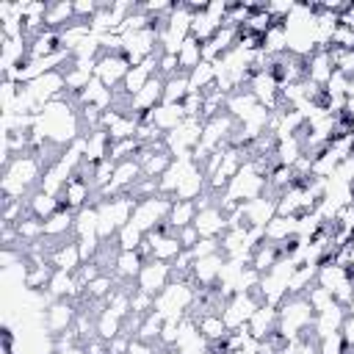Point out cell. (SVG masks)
<instances>
[{
    "instance_id": "6da1fadb",
    "label": "cell",
    "mask_w": 354,
    "mask_h": 354,
    "mask_svg": "<svg viewBox=\"0 0 354 354\" xmlns=\"http://www.w3.org/2000/svg\"><path fill=\"white\" fill-rule=\"evenodd\" d=\"M279 326L277 332L285 340H301L310 335L313 321H315V310L310 307L307 296H288L279 307Z\"/></svg>"
},
{
    "instance_id": "7a4b0ae2",
    "label": "cell",
    "mask_w": 354,
    "mask_h": 354,
    "mask_svg": "<svg viewBox=\"0 0 354 354\" xmlns=\"http://www.w3.org/2000/svg\"><path fill=\"white\" fill-rule=\"evenodd\" d=\"M196 301V285L191 279H171L155 296V313L163 318H185Z\"/></svg>"
},
{
    "instance_id": "3957f363",
    "label": "cell",
    "mask_w": 354,
    "mask_h": 354,
    "mask_svg": "<svg viewBox=\"0 0 354 354\" xmlns=\"http://www.w3.org/2000/svg\"><path fill=\"white\" fill-rule=\"evenodd\" d=\"M171 202H174V199H169V196H163V194H155V196L138 199V205H136V210H133V218H130V221H133L144 235H149L158 224L169 221Z\"/></svg>"
},
{
    "instance_id": "277c9868",
    "label": "cell",
    "mask_w": 354,
    "mask_h": 354,
    "mask_svg": "<svg viewBox=\"0 0 354 354\" xmlns=\"http://www.w3.org/2000/svg\"><path fill=\"white\" fill-rule=\"evenodd\" d=\"M202 127H205V122H199V119H185L183 124H177L171 133H166V149L174 155V158H191L194 155V149L199 147V141H202Z\"/></svg>"
},
{
    "instance_id": "5b68a950",
    "label": "cell",
    "mask_w": 354,
    "mask_h": 354,
    "mask_svg": "<svg viewBox=\"0 0 354 354\" xmlns=\"http://www.w3.org/2000/svg\"><path fill=\"white\" fill-rule=\"evenodd\" d=\"M130 66L144 64L149 55H158V28H144V30H133L124 33V53Z\"/></svg>"
},
{
    "instance_id": "8992f818",
    "label": "cell",
    "mask_w": 354,
    "mask_h": 354,
    "mask_svg": "<svg viewBox=\"0 0 354 354\" xmlns=\"http://www.w3.org/2000/svg\"><path fill=\"white\" fill-rule=\"evenodd\" d=\"M263 304L260 293H235L232 299H227L224 310H221V318L227 324V329H241L249 324V318L254 315V310Z\"/></svg>"
},
{
    "instance_id": "52a82bcc",
    "label": "cell",
    "mask_w": 354,
    "mask_h": 354,
    "mask_svg": "<svg viewBox=\"0 0 354 354\" xmlns=\"http://www.w3.org/2000/svg\"><path fill=\"white\" fill-rule=\"evenodd\" d=\"M77 321V307L75 299H53L44 307V329L50 337H58L64 332H69Z\"/></svg>"
},
{
    "instance_id": "ba28073f",
    "label": "cell",
    "mask_w": 354,
    "mask_h": 354,
    "mask_svg": "<svg viewBox=\"0 0 354 354\" xmlns=\"http://www.w3.org/2000/svg\"><path fill=\"white\" fill-rule=\"evenodd\" d=\"M91 194H97L94 191V185H91V180L77 169L69 180H66V185H64V191L58 194V202H61V210H72V213H77V210H83L86 205H88V199H91Z\"/></svg>"
},
{
    "instance_id": "9c48e42d",
    "label": "cell",
    "mask_w": 354,
    "mask_h": 354,
    "mask_svg": "<svg viewBox=\"0 0 354 354\" xmlns=\"http://www.w3.org/2000/svg\"><path fill=\"white\" fill-rule=\"evenodd\" d=\"M127 72H130V64H127L124 55H100L97 64H94V77L102 86H108L111 91H119L122 88Z\"/></svg>"
},
{
    "instance_id": "30bf717a",
    "label": "cell",
    "mask_w": 354,
    "mask_h": 354,
    "mask_svg": "<svg viewBox=\"0 0 354 354\" xmlns=\"http://www.w3.org/2000/svg\"><path fill=\"white\" fill-rule=\"evenodd\" d=\"M169 282H171V263H160V260H144V266L136 277L138 290H144L149 296H158Z\"/></svg>"
},
{
    "instance_id": "8fae6325",
    "label": "cell",
    "mask_w": 354,
    "mask_h": 354,
    "mask_svg": "<svg viewBox=\"0 0 354 354\" xmlns=\"http://www.w3.org/2000/svg\"><path fill=\"white\" fill-rule=\"evenodd\" d=\"M224 260H227L224 252H216V254H207V257L194 260V266H191V282L196 288H213L216 279H218V274H221Z\"/></svg>"
},
{
    "instance_id": "7c38bea8",
    "label": "cell",
    "mask_w": 354,
    "mask_h": 354,
    "mask_svg": "<svg viewBox=\"0 0 354 354\" xmlns=\"http://www.w3.org/2000/svg\"><path fill=\"white\" fill-rule=\"evenodd\" d=\"M194 227H196L199 238H221L230 224H227V213L218 205H210V207H202L196 213Z\"/></svg>"
},
{
    "instance_id": "4fadbf2b",
    "label": "cell",
    "mask_w": 354,
    "mask_h": 354,
    "mask_svg": "<svg viewBox=\"0 0 354 354\" xmlns=\"http://www.w3.org/2000/svg\"><path fill=\"white\" fill-rule=\"evenodd\" d=\"M102 130L113 138V141H124V138H136L138 130V119L133 113H119L113 108H108L102 113Z\"/></svg>"
},
{
    "instance_id": "5bb4252c",
    "label": "cell",
    "mask_w": 354,
    "mask_h": 354,
    "mask_svg": "<svg viewBox=\"0 0 354 354\" xmlns=\"http://www.w3.org/2000/svg\"><path fill=\"white\" fill-rule=\"evenodd\" d=\"M47 260H50V266H53L55 271H69V274H75V271L83 266V254H80V246H77L75 238H72V241H64V243H58V246H53V249L47 252Z\"/></svg>"
},
{
    "instance_id": "9a60e30c",
    "label": "cell",
    "mask_w": 354,
    "mask_h": 354,
    "mask_svg": "<svg viewBox=\"0 0 354 354\" xmlns=\"http://www.w3.org/2000/svg\"><path fill=\"white\" fill-rule=\"evenodd\" d=\"M346 307H340L337 301L329 307V310H324V313H315V321H313V329H310V335H313V340L318 343V340H324V337H329V335H335V332H340L343 329V321H346Z\"/></svg>"
},
{
    "instance_id": "2e32d148",
    "label": "cell",
    "mask_w": 354,
    "mask_h": 354,
    "mask_svg": "<svg viewBox=\"0 0 354 354\" xmlns=\"http://www.w3.org/2000/svg\"><path fill=\"white\" fill-rule=\"evenodd\" d=\"M277 326H279V310H277L274 304H260V307L254 310V315L249 318V324H246V329H249V335H252L254 340L271 337V335L277 332Z\"/></svg>"
},
{
    "instance_id": "e0dca14e",
    "label": "cell",
    "mask_w": 354,
    "mask_h": 354,
    "mask_svg": "<svg viewBox=\"0 0 354 354\" xmlns=\"http://www.w3.org/2000/svg\"><path fill=\"white\" fill-rule=\"evenodd\" d=\"M246 88L254 94V100H257L263 108L277 111V105H279V91H282V88H279V83H277L268 72H260L257 77H252Z\"/></svg>"
},
{
    "instance_id": "ac0fdd59",
    "label": "cell",
    "mask_w": 354,
    "mask_h": 354,
    "mask_svg": "<svg viewBox=\"0 0 354 354\" xmlns=\"http://www.w3.org/2000/svg\"><path fill=\"white\" fill-rule=\"evenodd\" d=\"M332 75H335V64H332L329 50H324V47H321V50H313V53L307 55V80L324 88Z\"/></svg>"
},
{
    "instance_id": "d6986e66",
    "label": "cell",
    "mask_w": 354,
    "mask_h": 354,
    "mask_svg": "<svg viewBox=\"0 0 354 354\" xmlns=\"http://www.w3.org/2000/svg\"><path fill=\"white\" fill-rule=\"evenodd\" d=\"M141 119H149L163 136L166 133H171L177 124H183L188 116H185V111H183V105H169V102H160L158 108H152L147 116H141Z\"/></svg>"
},
{
    "instance_id": "ffe728a7",
    "label": "cell",
    "mask_w": 354,
    "mask_h": 354,
    "mask_svg": "<svg viewBox=\"0 0 354 354\" xmlns=\"http://www.w3.org/2000/svg\"><path fill=\"white\" fill-rule=\"evenodd\" d=\"M111 144H113V138H111L102 127L86 133V136H83V160L94 166V163L111 158Z\"/></svg>"
},
{
    "instance_id": "44dd1931",
    "label": "cell",
    "mask_w": 354,
    "mask_h": 354,
    "mask_svg": "<svg viewBox=\"0 0 354 354\" xmlns=\"http://www.w3.org/2000/svg\"><path fill=\"white\" fill-rule=\"evenodd\" d=\"M191 6V11H194V19H191V36L199 41V44H207L213 36H216V30L221 28L216 19H210L207 17V11H205V6L207 3H188Z\"/></svg>"
},
{
    "instance_id": "7402d4cb",
    "label": "cell",
    "mask_w": 354,
    "mask_h": 354,
    "mask_svg": "<svg viewBox=\"0 0 354 354\" xmlns=\"http://www.w3.org/2000/svg\"><path fill=\"white\" fill-rule=\"evenodd\" d=\"M149 243H152V260H160V263H174L185 249L177 238V232H169V235H147Z\"/></svg>"
},
{
    "instance_id": "603a6c76",
    "label": "cell",
    "mask_w": 354,
    "mask_h": 354,
    "mask_svg": "<svg viewBox=\"0 0 354 354\" xmlns=\"http://www.w3.org/2000/svg\"><path fill=\"white\" fill-rule=\"evenodd\" d=\"M80 105H94L100 111H108L113 105V91L108 86H102L97 77H91V83L77 94V108Z\"/></svg>"
},
{
    "instance_id": "cb8c5ba5",
    "label": "cell",
    "mask_w": 354,
    "mask_h": 354,
    "mask_svg": "<svg viewBox=\"0 0 354 354\" xmlns=\"http://www.w3.org/2000/svg\"><path fill=\"white\" fill-rule=\"evenodd\" d=\"M257 100H254V94L249 91V88H241V91H232L230 97H227V113L241 124L243 119H249L254 111H257Z\"/></svg>"
},
{
    "instance_id": "d4e9b609",
    "label": "cell",
    "mask_w": 354,
    "mask_h": 354,
    "mask_svg": "<svg viewBox=\"0 0 354 354\" xmlns=\"http://www.w3.org/2000/svg\"><path fill=\"white\" fill-rule=\"evenodd\" d=\"M66 235H75V213L58 210L44 221V238L47 241H66Z\"/></svg>"
},
{
    "instance_id": "484cf974",
    "label": "cell",
    "mask_w": 354,
    "mask_h": 354,
    "mask_svg": "<svg viewBox=\"0 0 354 354\" xmlns=\"http://www.w3.org/2000/svg\"><path fill=\"white\" fill-rule=\"evenodd\" d=\"M72 22H75V3H69V0L47 3V14H44V28L47 30H61Z\"/></svg>"
},
{
    "instance_id": "4316f807",
    "label": "cell",
    "mask_w": 354,
    "mask_h": 354,
    "mask_svg": "<svg viewBox=\"0 0 354 354\" xmlns=\"http://www.w3.org/2000/svg\"><path fill=\"white\" fill-rule=\"evenodd\" d=\"M194 321H196V326H199V332H202V337H205L207 343H221V340L230 335V329H227L221 313H202V315H196Z\"/></svg>"
},
{
    "instance_id": "83f0119b",
    "label": "cell",
    "mask_w": 354,
    "mask_h": 354,
    "mask_svg": "<svg viewBox=\"0 0 354 354\" xmlns=\"http://www.w3.org/2000/svg\"><path fill=\"white\" fill-rule=\"evenodd\" d=\"M279 260H282V254H279V246H277V243H268V241H260V243L252 249L249 266H252L254 271L266 274V271H271V268H274Z\"/></svg>"
},
{
    "instance_id": "f1b7e54d",
    "label": "cell",
    "mask_w": 354,
    "mask_h": 354,
    "mask_svg": "<svg viewBox=\"0 0 354 354\" xmlns=\"http://www.w3.org/2000/svg\"><path fill=\"white\" fill-rule=\"evenodd\" d=\"M28 210H30V216H36V218L47 221L53 213H58V210H61V202H58V196H53V194H47V191H41V188H36V191L28 196Z\"/></svg>"
},
{
    "instance_id": "f546056e",
    "label": "cell",
    "mask_w": 354,
    "mask_h": 354,
    "mask_svg": "<svg viewBox=\"0 0 354 354\" xmlns=\"http://www.w3.org/2000/svg\"><path fill=\"white\" fill-rule=\"evenodd\" d=\"M296 221H299V218L274 216V218L263 227V241H268V243H282V241L293 238V235H296Z\"/></svg>"
},
{
    "instance_id": "4dcf8cb0",
    "label": "cell",
    "mask_w": 354,
    "mask_h": 354,
    "mask_svg": "<svg viewBox=\"0 0 354 354\" xmlns=\"http://www.w3.org/2000/svg\"><path fill=\"white\" fill-rule=\"evenodd\" d=\"M346 279H351V271H348L346 266H337V263H321V266H318V282H315V285L326 288L332 296H335V290H337Z\"/></svg>"
},
{
    "instance_id": "1f68e13d",
    "label": "cell",
    "mask_w": 354,
    "mask_h": 354,
    "mask_svg": "<svg viewBox=\"0 0 354 354\" xmlns=\"http://www.w3.org/2000/svg\"><path fill=\"white\" fill-rule=\"evenodd\" d=\"M196 213H199V207H196L194 199H174V202H171V210H169V224H171V230L177 232V230H183V227H191L194 218H196Z\"/></svg>"
},
{
    "instance_id": "d6a6232c",
    "label": "cell",
    "mask_w": 354,
    "mask_h": 354,
    "mask_svg": "<svg viewBox=\"0 0 354 354\" xmlns=\"http://www.w3.org/2000/svg\"><path fill=\"white\" fill-rule=\"evenodd\" d=\"M141 266H144V257L138 252H119L116 254V263H113V274L122 282H136Z\"/></svg>"
},
{
    "instance_id": "836d02e7",
    "label": "cell",
    "mask_w": 354,
    "mask_h": 354,
    "mask_svg": "<svg viewBox=\"0 0 354 354\" xmlns=\"http://www.w3.org/2000/svg\"><path fill=\"white\" fill-rule=\"evenodd\" d=\"M263 53L266 55H282V53H288V30H285V22H274L263 33Z\"/></svg>"
},
{
    "instance_id": "e575fe53",
    "label": "cell",
    "mask_w": 354,
    "mask_h": 354,
    "mask_svg": "<svg viewBox=\"0 0 354 354\" xmlns=\"http://www.w3.org/2000/svg\"><path fill=\"white\" fill-rule=\"evenodd\" d=\"M177 64H180V72H183V75H191V72L202 64V44H199L194 36H188V39L183 41V47H180V53H177Z\"/></svg>"
},
{
    "instance_id": "d590c367",
    "label": "cell",
    "mask_w": 354,
    "mask_h": 354,
    "mask_svg": "<svg viewBox=\"0 0 354 354\" xmlns=\"http://www.w3.org/2000/svg\"><path fill=\"white\" fill-rule=\"evenodd\" d=\"M188 94H191V83H188V75H183V72L163 83V102H169V105H183Z\"/></svg>"
},
{
    "instance_id": "8d00e7d4",
    "label": "cell",
    "mask_w": 354,
    "mask_h": 354,
    "mask_svg": "<svg viewBox=\"0 0 354 354\" xmlns=\"http://www.w3.org/2000/svg\"><path fill=\"white\" fill-rule=\"evenodd\" d=\"M122 326H124V318H119L116 313H111L108 307H102L97 313V337L100 340H113L116 335H122Z\"/></svg>"
},
{
    "instance_id": "74e56055",
    "label": "cell",
    "mask_w": 354,
    "mask_h": 354,
    "mask_svg": "<svg viewBox=\"0 0 354 354\" xmlns=\"http://www.w3.org/2000/svg\"><path fill=\"white\" fill-rule=\"evenodd\" d=\"M160 329H163V315L160 313H149V315H144V321H141V326H138V340H147V343H152V346H160Z\"/></svg>"
},
{
    "instance_id": "f35d334b",
    "label": "cell",
    "mask_w": 354,
    "mask_h": 354,
    "mask_svg": "<svg viewBox=\"0 0 354 354\" xmlns=\"http://www.w3.org/2000/svg\"><path fill=\"white\" fill-rule=\"evenodd\" d=\"M188 83H191V91H205L207 86L216 83V66L207 64V61H202V64L188 75Z\"/></svg>"
},
{
    "instance_id": "ab89813d",
    "label": "cell",
    "mask_w": 354,
    "mask_h": 354,
    "mask_svg": "<svg viewBox=\"0 0 354 354\" xmlns=\"http://www.w3.org/2000/svg\"><path fill=\"white\" fill-rule=\"evenodd\" d=\"M326 50H329V55H332L335 69H337L340 75H346L348 80H354V50H343V47H335V44H329Z\"/></svg>"
},
{
    "instance_id": "60d3db41",
    "label": "cell",
    "mask_w": 354,
    "mask_h": 354,
    "mask_svg": "<svg viewBox=\"0 0 354 354\" xmlns=\"http://www.w3.org/2000/svg\"><path fill=\"white\" fill-rule=\"evenodd\" d=\"M147 235L130 221V224H124L122 230H119V235H116V241H119V249L122 252H136L138 246H141V241H144Z\"/></svg>"
},
{
    "instance_id": "b9f144b4",
    "label": "cell",
    "mask_w": 354,
    "mask_h": 354,
    "mask_svg": "<svg viewBox=\"0 0 354 354\" xmlns=\"http://www.w3.org/2000/svg\"><path fill=\"white\" fill-rule=\"evenodd\" d=\"M304 296H307V301H310V307H313L315 313H324V310H329V307L335 304V296H332L326 288H321V285H313Z\"/></svg>"
},
{
    "instance_id": "7bdbcfd3",
    "label": "cell",
    "mask_w": 354,
    "mask_h": 354,
    "mask_svg": "<svg viewBox=\"0 0 354 354\" xmlns=\"http://www.w3.org/2000/svg\"><path fill=\"white\" fill-rule=\"evenodd\" d=\"M315 346H318V354H348V346L343 340V332H335V335L318 340Z\"/></svg>"
},
{
    "instance_id": "ee69618b",
    "label": "cell",
    "mask_w": 354,
    "mask_h": 354,
    "mask_svg": "<svg viewBox=\"0 0 354 354\" xmlns=\"http://www.w3.org/2000/svg\"><path fill=\"white\" fill-rule=\"evenodd\" d=\"M158 75L163 80L180 75V64H177V55H169V53H158Z\"/></svg>"
},
{
    "instance_id": "f6af8a7d",
    "label": "cell",
    "mask_w": 354,
    "mask_h": 354,
    "mask_svg": "<svg viewBox=\"0 0 354 354\" xmlns=\"http://www.w3.org/2000/svg\"><path fill=\"white\" fill-rule=\"evenodd\" d=\"M216 252H221V241H218V238H199V241H196V246L191 249L194 260L207 257V254H216Z\"/></svg>"
},
{
    "instance_id": "bcb514c9",
    "label": "cell",
    "mask_w": 354,
    "mask_h": 354,
    "mask_svg": "<svg viewBox=\"0 0 354 354\" xmlns=\"http://www.w3.org/2000/svg\"><path fill=\"white\" fill-rule=\"evenodd\" d=\"M177 238H180L183 249H194V246H196V241H199V232H196V227L191 224V227H183V230H177Z\"/></svg>"
},
{
    "instance_id": "7dc6e473",
    "label": "cell",
    "mask_w": 354,
    "mask_h": 354,
    "mask_svg": "<svg viewBox=\"0 0 354 354\" xmlns=\"http://www.w3.org/2000/svg\"><path fill=\"white\" fill-rule=\"evenodd\" d=\"M343 340H346V346L354 351V310H348L346 313V321H343Z\"/></svg>"
},
{
    "instance_id": "c3c4849f",
    "label": "cell",
    "mask_w": 354,
    "mask_h": 354,
    "mask_svg": "<svg viewBox=\"0 0 354 354\" xmlns=\"http://www.w3.org/2000/svg\"><path fill=\"white\" fill-rule=\"evenodd\" d=\"M155 351H158V346H152L147 340H138V337L130 340V354H155Z\"/></svg>"
},
{
    "instance_id": "681fc988",
    "label": "cell",
    "mask_w": 354,
    "mask_h": 354,
    "mask_svg": "<svg viewBox=\"0 0 354 354\" xmlns=\"http://www.w3.org/2000/svg\"><path fill=\"white\" fill-rule=\"evenodd\" d=\"M337 25H343V28L354 30V3H346V8L337 14Z\"/></svg>"
},
{
    "instance_id": "f907efd6",
    "label": "cell",
    "mask_w": 354,
    "mask_h": 354,
    "mask_svg": "<svg viewBox=\"0 0 354 354\" xmlns=\"http://www.w3.org/2000/svg\"><path fill=\"white\" fill-rule=\"evenodd\" d=\"M155 354H177V351H174V348H158Z\"/></svg>"
}]
</instances>
